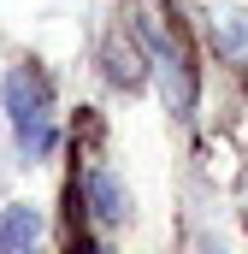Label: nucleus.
Wrapping results in <instances>:
<instances>
[{
	"label": "nucleus",
	"mask_w": 248,
	"mask_h": 254,
	"mask_svg": "<svg viewBox=\"0 0 248 254\" xmlns=\"http://www.w3.org/2000/svg\"><path fill=\"white\" fill-rule=\"evenodd\" d=\"M6 113H12V125H18V142H24L30 154H48V148H54L48 95H42V83H36L30 71H12V77H6Z\"/></svg>",
	"instance_id": "obj_1"
},
{
	"label": "nucleus",
	"mask_w": 248,
	"mask_h": 254,
	"mask_svg": "<svg viewBox=\"0 0 248 254\" xmlns=\"http://www.w3.org/2000/svg\"><path fill=\"white\" fill-rule=\"evenodd\" d=\"M36 231H42L36 207H6V213H0V254H30Z\"/></svg>",
	"instance_id": "obj_2"
},
{
	"label": "nucleus",
	"mask_w": 248,
	"mask_h": 254,
	"mask_svg": "<svg viewBox=\"0 0 248 254\" xmlns=\"http://www.w3.org/2000/svg\"><path fill=\"white\" fill-rule=\"evenodd\" d=\"M89 201H95V219L101 225H119L124 219V190L113 184V172H95L89 178Z\"/></svg>",
	"instance_id": "obj_3"
}]
</instances>
